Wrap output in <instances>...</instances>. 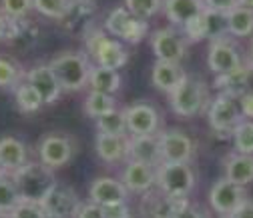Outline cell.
<instances>
[{"instance_id":"1","label":"cell","mask_w":253,"mask_h":218,"mask_svg":"<svg viewBox=\"0 0 253 218\" xmlns=\"http://www.w3.org/2000/svg\"><path fill=\"white\" fill-rule=\"evenodd\" d=\"M50 68L54 70L60 86L65 92H79L88 86V76L92 64L84 52L81 50H60L50 58Z\"/></svg>"},{"instance_id":"2","label":"cell","mask_w":253,"mask_h":218,"mask_svg":"<svg viewBox=\"0 0 253 218\" xmlns=\"http://www.w3.org/2000/svg\"><path fill=\"white\" fill-rule=\"evenodd\" d=\"M12 180L18 188V194L26 202H42L44 196L56 186L52 168L41 160H28L20 170L12 174Z\"/></svg>"},{"instance_id":"3","label":"cell","mask_w":253,"mask_h":218,"mask_svg":"<svg viewBox=\"0 0 253 218\" xmlns=\"http://www.w3.org/2000/svg\"><path fill=\"white\" fill-rule=\"evenodd\" d=\"M84 48L97 66L119 70L129 60L125 46L117 38H109L101 28H94V26L84 34Z\"/></svg>"},{"instance_id":"4","label":"cell","mask_w":253,"mask_h":218,"mask_svg":"<svg viewBox=\"0 0 253 218\" xmlns=\"http://www.w3.org/2000/svg\"><path fill=\"white\" fill-rule=\"evenodd\" d=\"M209 102V92L203 80L185 76L183 82L169 94V104L175 114L179 116H195L199 114Z\"/></svg>"},{"instance_id":"5","label":"cell","mask_w":253,"mask_h":218,"mask_svg":"<svg viewBox=\"0 0 253 218\" xmlns=\"http://www.w3.org/2000/svg\"><path fill=\"white\" fill-rule=\"evenodd\" d=\"M107 32L115 38H123L129 44H139L149 34V22L135 16L126 6H117L105 18Z\"/></svg>"},{"instance_id":"6","label":"cell","mask_w":253,"mask_h":218,"mask_svg":"<svg viewBox=\"0 0 253 218\" xmlns=\"http://www.w3.org/2000/svg\"><path fill=\"white\" fill-rule=\"evenodd\" d=\"M157 190L169 196L187 198L195 188V172L189 164L161 162L157 166Z\"/></svg>"},{"instance_id":"7","label":"cell","mask_w":253,"mask_h":218,"mask_svg":"<svg viewBox=\"0 0 253 218\" xmlns=\"http://www.w3.org/2000/svg\"><path fill=\"white\" fill-rule=\"evenodd\" d=\"M207 120H209V126L219 136H233L235 128L241 122V110L235 98L227 94H219L213 102H209Z\"/></svg>"},{"instance_id":"8","label":"cell","mask_w":253,"mask_h":218,"mask_svg":"<svg viewBox=\"0 0 253 218\" xmlns=\"http://www.w3.org/2000/svg\"><path fill=\"white\" fill-rule=\"evenodd\" d=\"M243 58L239 54V48L235 46V42L227 36L223 38H217V40H211L209 44V50H207V66L209 70L219 76V74H227L235 68H239L243 64Z\"/></svg>"},{"instance_id":"9","label":"cell","mask_w":253,"mask_h":218,"mask_svg":"<svg viewBox=\"0 0 253 218\" xmlns=\"http://www.w3.org/2000/svg\"><path fill=\"white\" fill-rule=\"evenodd\" d=\"M159 142H161V162H171V164H189L193 158L195 144L185 132L177 128H169L159 132Z\"/></svg>"},{"instance_id":"10","label":"cell","mask_w":253,"mask_h":218,"mask_svg":"<svg viewBox=\"0 0 253 218\" xmlns=\"http://www.w3.org/2000/svg\"><path fill=\"white\" fill-rule=\"evenodd\" d=\"M81 204L83 202L79 200V194L71 186L58 184V182L41 202L46 218H77Z\"/></svg>"},{"instance_id":"11","label":"cell","mask_w":253,"mask_h":218,"mask_svg":"<svg viewBox=\"0 0 253 218\" xmlns=\"http://www.w3.org/2000/svg\"><path fill=\"white\" fill-rule=\"evenodd\" d=\"M73 154H75V142L65 134L50 132L42 136L39 142V160L52 170L71 162Z\"/></svg>"},{"instance_id":"12","label":"cell","mask_w":253,"mask_h":218,"mask_svg":"<svg viewBox=\"0 0 253 218\" xmlns=\"http://www.w3.org/2000/svg\"><path fill=\"white\" fill-rule=\"evenodd\" d=\"M245 200L243 186L227 180L225 176L219 178L209 190V204L221 216H231Z\"/></svg>"},{"instance_id":"13","label":"cell","mask_w":253,"mask_h":218,"mask_svg":"<svg viewBox=\"0 0 253 218\" xmlns=\"http://www.w3.org/2000/svg\"><path fill=\"white\" fill-rule=\"evenodd\" d=\"M185 36H181L175 28H159L151 34V48L157 60L165 62H179L185 56Z\"/></svg>"},{"instance_id":"14","label":"cell","mask_w":253,"mask_h":218,"mask_svg":"<svg viewBox=\"0 0 253 218\" xmlns=\"http://www.w3.org/2000/svg\"><path fill=\"white\" fill-rule=\"evenodd\" d=\"M125 118L131 136H149L159 130V112L149 102H137L125 108Z\"/></svg>"},{"instance_id":"15","label":"cell","mask_w":253,"mask_h":218,"mask_svg":"<svg viewBox=\"0 0 253 218\" xmlns=\"http://www.w3.org/2000/svg\"><path fill=\"white\" fill-rule=\"evenodd\" d=\"M24 80L37 88V92L42 96L44 104H54L60 98L62 92H65L48 62H39V64H35L30 70H26Z\"/></svg>"},{"instance_id":"16","label":"cell","mask_w":253,"mask_h":218,"mask_svg":"<svg viewBox=\"0 0 253 218\" xmlns=\"http://www.w3.org/2000/svg\"><path fill=\"white\" fill-rule=\"evenodd\" d=\"M41 30L39 24L30 18H8V32H6V44L18 52L30 50L39 44Z\"/></svg>"},{"instance_id":"17","label":"cell","mask_w":253,"mask_h":218,"mask_svg":"<svg viewBox=\"0 0 253 218\" xmlns=\"http://www.w3.org/2000/svg\"><path fill=\"white\" fill-rule=\"evenodd\" d=\"M126 194H129V190L125 188V184L121 180H117V178H111V176L94 178L90 182V188H88L90 202L101 204V206L126 202Z\"/></svg>"},{"instance_id":"18","label":"cell","mask_w":253,"mask_h":218,"mask_svg":"<svg viewBox=\"0 0 253 218\" xmlns=\"http://www.w3.org/2000/svg\"><path fill=\"white\" fill-rule=\"evenodd\" d=\"M121 182L129 192H137V194L151 192V188L157 184V168L145 162L129 160L126 168L123 170Z\"/></svg>"},{"instance_id":"19","label":"cell","mask_w":253,"mask_h":218,"mask_svg":"<svg viewBox=\"0 0 253 218\" xmlns=\"http://www.w3.org/2000/svg\"><path fill=\"white\" fill-rule=\"evenodd\" d=\"M28 162L26 144L16 136H2L0 138V166L4 174L12 176Z\"/></svg>"},{"instance_id":"20","label":"cell","mask_w":253,"mask_h":218,"mask_svg":"<svg viewBox=\"0 0 253 218\" xmlns=\"http://www.w3.org/2000/svg\"><path fill=\"white\" fill-rule=\"evenodd\" d=\"M129 158L145 162L151 166L161 164V142L159 134L149 136H129Z\"/></svg>"},{"instance_id":"21","label":"cell","mask_w":253,"mask_h":218,"mask_svg":"<svg viewBox=\"0 0 253 218\" xmlns=\"http://www.w3.org/2000/svg\"><path fill=\"white\" fill-rule=\"evenodd\" d=\"M189 204L187 198H181V196H169V194H163L161 190L157 194H149L145 196V212L149 218H175V214L185 208Z\"/></svg>"},{"instance_id":"22","label":"cell","mask_w":253,"mask_h":218,"mask_svg":"<svg viewBox=\"0 0 253 218\" xmlns=\"http://www.w3.org/2000/svg\"><path fill=\"white\" fill-rule=\"evenodd\" d=\"M187 74L183 72V68L179 64H175V62H165V60H157L153 68H151V82L157 90L161 92H167V94H171V92L183 82Z\"/></svg>"},{"instance_id":"23","label":"cell","mask_w":253,"mask_h":218,"mask_svg":"<svg viewBox=\"0 0 253 218\" xmlns=\"http://www.w3.org/2000/svg\"><path fill=\"white\" fill-rule=\"evenodd\" d=\"M249 76H251V68L245 64L227 72V74H219L213 80V88L221 90V94H227L233 98H241L247 92V84H249Z\"/></svg>"},{"instance_id":"24","label":"cell","mask_w":253,"mask_h":218,"mask_svg":"<svg viewBox=\"0 0 253 218\" xmlns=\"http://www.w3.org/2000/svg\"><path fill=\"white\" fill-rule=\"evenodd\" d=\"M163 10L173 24L183 26L191 18L205 12L207 6H205V0H163Z\"/></svg>"},{"instance_id":"25","label":"cell","mask_w":253,"mask_h":218,"mask_svg":"<svg viewBox=\"0 0 253 218\" xmlns=\"http://www.w3.org/2000/svg\"><path fill=\"white\" fill-rule=\"evenodd\" d=\"M94 150L105 162H121L129 156V136H107L97 134Z\"/></svg>"},{"instance_id":"26","label":"cell","mask_w":253,"mask_h":218,"mask_svg":"<svg viewBox=\"0 0 253 218\" xmlns=\"http://www.w3.org/2000/svg\"><path fill=\"white\" fill-rule=\"evenodd\" d=\"M225 178L239 184L247 186L253 182V154H231L225 160Z\"/></svg>"},{"instance_id":"27","label":"cell","mask_w":253,"mask_h":218,"mask_svg":"<svg viewBox=\"0 0 253 218\" xmlns=\"http://www.w3.org/2000/svg\"><path fill=\"white\" fill-rule=\"evenodd\" d=\"M94 14V2L92 0H73L69 14L62 18L60 22L65 24L69 30H81L83 34H86L90 26V18Z\"/></svg>"},{"instance_id":"28","label":"cell","mask_w":253,"mask_h":218,"mask_svg":"<svg viewBox=\"0 0 253 218\" xmlns=\"http://www.w3.org/2000/svg\"><path fill=\"white\" fill-rule=\"evenodd\" d=\"M88 88L94 90V92H103V94L115 96V92H119V88H121L119 70L94 64L92 70H90V76H88Z\"/></svg>"},{"instance_id":"29","label":"cell","mask_w":253,"mask_h":218,"mask_svg":"<svg viewBox=\"0 0 253 218\" xmlns=\"http://www.w3.org/2000/svg\"><path fill=\"white\" fill-rule=\"evenodd\" d=\"M227 28L229 34L237 38H245L253 34V10L245 6H235L227 12Z\"/></svg>"},{"instance_id":"30","label":"cell","mask_w":253,"mask_h":218,"mask_svg":"<svg viewBox=\"0 0 253 218\" xmlns=\"http://www.w3.org/2000/svg\"><path fill=\"white\" fill-rule=\"evenodd\" d=\"M14 100H16V108L20 112H26V114L39 112L44 106L42 96L37 92V88L33 84H28L26 80L14 88Z\"/></svg>"},{"instance_id":"31","label":"cell","mask_w":253,"mask_h":218,"mask_svg":"<svg viewBox=\"0 0 253 218\" xmlns=\"http://www.w3.org/2000/svg\"><path fill=\"white\" fill-rule=\"evenodd\" d=\"M97 130L99 134H107V136H129V128H126V118H125V110H111L103 116L97 118Z\"/></svg>"},{"instance_id":"32","label":"cell","mask_w":253,"mask_h":218,"mask_svg":"<svg viewBox=\"0 0 253 218\" xmlns=\"http://www.w3.org/2000/svg\"><path fill=\"white\" fill-rule=\"evenodd\" d=\"M20 202H22V198L18 194V188H16L12 176H8V174L0 176V216L8 218Z\"/></svg>"},{"instance_id":"33","label":"cell","mask_w":253,"mask_h":218,"mask_svg":"<svg viewBox=\"0 0 253 218\" xmlns=\"http://www.w3.org/2000/svg\"><path fill=\"white\" fill-rule=\"evenodd\" d=\"M26 72H22L20 64L8 56H0V88L14 90L18 84L24 82Z\"/></svg>"},{"instance_id":"34","label":"cell","mask_w":253,"mask_h":218,"mask_svg":"<svg viewBox=\"0 0 253 218\" xmlns=\"http://www.w3.org/2000/svg\"><path fill=\"white\" fill-rule=\"evenodd\" d=\"M111 110H117V98L111 94H103V92L90 90L84 98V112L92 118H99Z\"/></svg>"},{"instance_id":"35","label":"cell","mask_w":253,"mask_h":218,"mask_svg":"<svg viewBox=\"0 0 253 218\" xmlns=\"http://www.w3.org/2000/svg\"><path fill=\"white\" fill-rule=\"evenodd\" d=\"M35 2V10L46 18H54V20H62L69 10L73 0H33Z\"/></svg>"},{"instance_id":"36","label":"cell","mask_w":253,"mask_h":218,"mask_svg":"<svg viewBox=\"0 0 253 218\" xmlns=\"http://www.w3.org/2000/svg\"><path fill=\"white\" fill-rule=\"evenodd\" d=\"M233 144L239 154H253V120H241L233 132Z\"/></svg>"},{"instance_id":"37","label":"cell","mask_w":253,"mask_h":218,"mask_svg":"<svg viewBox=\"0 0 253 218\" xmlns=\"http://www.w3.org/2000/svg\"><path fill=\"white\" fill-rule=\"evenodd\" d=\"M205 20H207V36L211 40L217 38H223L229 34V28H227V14L223 12H215V10H205Z\"/></svg>"},{"instance_id":"38","label":"cell","mask_w":253,"mask_h":218,"mask_svg":"<svg viewBox=\"0 0 253 218\" xmlns=\"http://www.w3.org/2000/svg\"><path fill=\"white\" fill-rule=\"evenodd\" d=\"M35 10L33 0H0V12L6 18H28Z\"/></svg>"},{"instance_id":"39","label":"cell","mask_w":253,"mask_h":218,"mask_svg":"<svg viewBox=\"0 0 253 218\" xmlns=\"http://www.w3.org/2000/svg\"><path fill=\"white\" fill-rule=\"evenodd\" d=\"M125 6L135 16L147 20L163 8V0H125Z\"/></svg>"},{"instance_id":"40","label":"cell","mask_w":253,"mask_h":218,"mask_svg":"<svg viewBox=\"0 0 253 218\" xmlns=\"http://www.w3.org/2000/svg\"><path fill=\"white\" fill-rule=\"evenodd\" d=\"M181 28H183V36H185V40H189V42H199V40L209 38V36H207V20H205V12H201V14L195 16V18H191L187 24H183Z\"/></svg>"},{"instance_id":"41","label":"cell","mask_w":253,"mask_h":218,"mask_svg":"<svg viewBox=\"0 0 253 218\" xmlns=\"http://www.w3.org/2000/svg\"><path fill=\"white\" fill-rule=\"evenodd\" d=\"M8 218H46V214H44V210H42V206L39 202H26V200H22L12 210V214Z\"/></svg>"},{"instance_id":"42","label":"cell","mask_w":253,"mask_h":218,"mask_svg":"<svg viewBox=\"0 0 253 218\" xmlns=\"http://www.w3.org/2000/svg\"><path fill=\"white\" fill-rule=\"evenodd\" d=\"M77 218H107L105 216V208L101 204H94V202H83Z\"/></svg>"},{"instance_id":"43","label":"cell","mask_w":253,"mask_h":218,"mask_svg":"<svg viewBox=\"0 0 253 218\" xmlns=\"http://www.w3.org/2000/svg\"><path fill=\"white\" fill-rule=\"evenodd\" d=\"M205 6L215 12H231L235 6H239V0H205Z\"/></svg>"},{"instance_id":"44","label":"cell","mask_w":253,"mask_h":218,"mask_svg":"<svg viewBox=\"0 0 253 218\" xmlns=\"http://www.w3.org/2000/svg\"><path fill=\"white\" fill-rule=\"evenodd\" d=\"M103 208H105L107 218H131V208L126 206V202H119V204H111Z\"/></svg>"},{"instance_id":"45","label":"cell","mask_w":253,"mask_h":218,"mask_svg":"<svg viewBox=\"0 0 253 218\" xmlns=\"http://www.w3.org/2000/svg\"><path fill=\"white\" fill-rule=\"evenodd\" d=\"M239 110H241L243 118L253 120V92H245V94L239 98Z\"/></svg>"},{"instance_id":"46","label":"cell","mask_w":253,"mask_h":218,"mask_svg":"<svg viewBox=\"0 0 253 218\" xmlns=\"http://www.w3.org/2000/svg\"><path fill=\"white\" fill-rule=\"evenodd\" d=\"M175 218H205V214H203V210H199L197 206H193L191 202H189L185 208H181L175 214Z\"/></svg>"},{"instance_id":"47","label":"cell","mask_w":253,"mask_h":218,"mask_svg":"<svg viewBox=\"0 0 253 218\" xmlns=\"http://www.w3.org/2000/svg\"><path fill=\"white\" fill-rule=\"evenodd\" d=\"M231 218H253V200L245 198L243 204L231 214Z\"/></svg>"},{"instance_id":"48","label":"cell","mask_w":253,"mask_h":218,"mask_svg":"<svg viewBox=\"0 0 253 218\" xmlns=\"http://www.w3.org/2000/svg\"><path fill=\"white\" fill-rule=\"evenodd\" d=\"M6 32H8V18L0 12V42L6 40Z\"/></svg>"},{"instance_id":"49","label":"cell","mask_w":253,"mask_h":218,"mask_svg":"<svg viewBox=\"0 0 253 218\" xmlns=\"http://www.w3.org/2000/svg\"><path fill=\"white\" fill-rule=\"evenodd\" d=\"M245 64L251 68V72H253V42H251V46H249V52H247V58H245Z\"/></svg>"},{"instance_id":"50","label":"cell","mask_w":253,"mask_h":218,"mask_svg":"<svg viewBox=\"0 0 253 218\" xmlns=\"http://www.w3.org/2000/svg\"><path fill=\"white\" fill-rule=\"evenodd\" d=\"M239 6H245V8L253 10V0H239Z\"/></svg>"},{"instance_id":"51","label":"cell","mask_w":253,"mask_h":218,"mask_svg":"<svg viewBox=\"0 0 253 218\" xmlns=\"http://www.w3.org/2000/svg\"><path fill=\"white\" fill-rule=\"evenodd\" d=\"M0 176H4V170H2V166H0Z\"/></svg>"},{"instance_id":"52","label":"cell","mask_w":253,"mask_h":218,"mask_svg":"<svg viewBox=\"0 0 253 218\" xmlns=\"http://www.w3.org/2000/svg\"><path fill=\"white\" fill-rule=\"evenodd\" d=\"M219 218H231V216H219Z\"/></svg>"}]
</instances>
